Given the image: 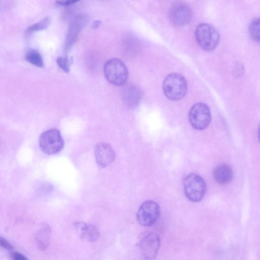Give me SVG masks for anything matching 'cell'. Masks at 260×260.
I'll list each match as a JSON object with an SVG mask.
<instances>
[{"label": "cell", "instance_id": "obj_21", "mask_svg": "<svg viewBox=\"0 0 260 260\" xmlns=\"http://www.w3.org/2000/svg\"><path fill=\"white\" fill-rule=\"evenodd\" d=\"M78 1H75V0H69V1H56L55 4L57 6H69L77 3Z\"/></svg>", "mask_w": 260, "mask_h": 260}, {"label": "cell", "instance_id": "obj_3", "mask_svg": "<svg viewBox=\"0 0 260 260\" xmlns=\"http://www.w3.org/2000/svg\"><path fill=\"white\" fill-rule=\"evenodd\" d=\"M39 142L41 150L48 155L59 153L64 146L61 133L56 129H50L42 133L40 136Z\"/></svg>", "mask_w": 260, "mask_h": 260}, {"label": "cell", "instance_id": "obj_19", "mask_svg": "<svg viewBox=\"0 0 260 260\" xmlns=\"http://www.w3.org/2000/svg\"><path fill=\"white\" fill-rule=\"evenodd\" d=\"M56 62L57 65L65 72L68 73L70 71V62L67 57L60 56L57 59Z\"/></svg>", "mask_w": 260, "mask_h": 260}, {"label": "cell", "instance_id": "obj_15", "mask_svg": "<svg viewBox=\"0 0 260 260\" xmlns=\"http://www.w3.org/2000/svg\"><path fill=\"white\" fill-rule=\"evenodd\" d=\"M25 58L27 62L36 67L41 68L44 66L42 55L36 50H28L25 54Z\"/></svg>", "mask_w": 260, "mask_h": 260}, {"label": "cell", "instance_id": "obj_11", "mask_svg": "<svg viewBox=\"0 0 260 260\" xmlns=\"http://www.w3.org/2000/svg\"><path fill=\"white\" fill-rule=\"evenodd\" d=\"M96 161L100 168H104L110 165L115 160V154L109 144L99 143L94 148Z\"/></svg>", "mask_w": 260, "mask_h": 260}, {"label": "cell", "instance_id": "obj_6", "mask_svg": "<svg viewBox=\"0 0 260 260\" xmlns=\"http://www.w3.org/2000/svg\"><path fill=\"white\" fill-rule=\"evenodd\" d=\"M189 118L193 128L200 131L205 130L209 127L211 122L210 109L205 103H196L191 108Z\"/></svg>", "mask_w": 260, "mask_h": 260}, {"label": "cell", "instance_id": "obj_18", "mask_svg": "<svg viewBox=\"0 0 260 260\" xmlns=\"http://www.w3.org/2000/svg\"><path fill=\"white\" fill-rule=\"evenodd\" d=\"M260 18L256 17L251 22L249 26V32L252 38L256 41H260Z\"/></svg>", "mask_w": 260, "mask_h": 260}, {"label": "cell", "instance_id": "obj_13", "mask_svg": "<svg viewBox=\"0 0 260 260\" xmlns=\"http://www.w3.org/2000/svg\"><path fill=\"white\" fill-rule=\"evenodd\" d=\"M213 176L215 180L218 184L220 185H226L233 180V169L229 165L221 164L215 169Z\"/></svg>", "mask_w": 260, "mask_h": 260}, {"label": "cell", "instance_id": "obj_5", "mask_svg": "<svg viewBox=\"0 0 260 260\" xmlns=\"http://www.w3.org/2000/svg\"><path fill=\"white\" fill-rule=\"evenodd\" d=\"M104 74L107 80L116 85L125 84L128 77V71L124 63L118 59L108 60L104 66Z\"/></svg>", "mask_w": 260, "mask_h": 260}, {"label": "cell", "instance_id": "obj_4", "mask_svg": "<svg viewBox=\"0 0 260 260\" xmlns=\"http://www.w3.org/2000/svg\"><path fill=\"white\" fill-rule=\"evenodd\" d=\"M184 191L186 197L194 202H200L204 198L207 191V185L203 178L191 173L184 180Z\"/></svg>", "mask_w": 260, "mask_h": 260}, {"label": "cell", "instance_id": "obj_23", "mask_svg": "<svg viewBox=\"0 0 260 260\" xmlns=\"http://www.w3.org/2000/svg\"><path fill=\"white\" fill-rule=\"evenodd\" d=\"M11 258L13 260H28L25 256L19 252L12 253Z\"/></svg>", "mask_w": 260, "mask_h": 260}, {"label": "cell", "instance_id": "obj_24", "mask_svg": "<svg viewBox=\"0 0 260 260\" xmlns=\"http://www.w3.org/2000/svg\"><path fill=\"white\" fill-rule=\"evenodd\" d=\"M101 23V21L100 20H96L93 23L92 27L97 28L100 25Z\"/></svg>", "mask_w": 260, "mask_h": 260}, {"label": "cell", "instance_id": "obj_12", "mask_svg": "<svg viewBox=\"0 0 260 260\" xmlns=\"http://www.w3.org/2000/svg\"><path fill=\"white\" fill-rule=\"evenodd\" d=\"M122 95L124 103L128 107L135 108L140 102L142 93L137 86L130 84L124 86Z\"/></svg>", "mask_w": 260, "mask_h": 260}, {"label": "cell", "instance_id": "obj_16", "mask_svg": "<svg viewBox=\"0 0 260 260\" xmlns=\"http://www.w3.org/2000/svg\"><path fill=\"white\" fill-rule=\"evenodd\" d=\"M100 234L98 229L94 225L88 224L86 227L84 240L94 243L100 238Z\"/></svg>", "mask_w": 260, "mask_h": 260}, {"label": "cell", "instance_id": "obj_2", "mask_svg": "<svg viewBox=\"0 0 260 260\" xmlns=\"http://www.w3.org/2000/svg\"><path fill=\"white\" fill-rule=\"evenodd\" d=\"M195 37L199 46L206 51L215 50L220 41V35L216 28L205 23H200L197 26Z\"/></svg>", "mask_w": 260, "mask_h": 260}, {"label": "cell", "instance_id": "obj_22", "mask_svg": "<svg viewBox=\"0 0 260 260\" xmlns=\"http://www.w3.org/2000/svg\"><path fill=\"white\" fill-rule=\"evenodd\" d=\"M0 246L7 250H12L13 246L5 239L0 237Z\"/></svg>", "mask_w": 260, "mask_h": 260}, {"label": "cell", "instance_id": "obj_20", "mask_svg": "<svg viewBox=\"0 0 260 260\" xmlns=\"http://www.w3.org/2000/svg\"><path fill=\"white\" fill-rule=\"evenodd\" d=\"M87 224L84 222H79L74 224V226L76 230V232L82 240H84L85 234L86 232V227H87Z\"/></svg>", "mask_w": 260, "mask_h": 260}, {"label": "cell", "instance_id": "obj_1", "mask_svg": "<svg viewBox=\"0 0 260 260\" xmlns=\"http://www.w3.org/2000/svg\"><path fill=\"white\" fill-rule=\"evenodd\" d=\"M163 92L170 100L178 101L183 99L188 91V83L185 77L178 73L167 75L163 84Z\"/></svg>", "mask_w": 260, "mask_h": 260}, {"label": "cell", "instance_id": "obj_10", "mask_svg": "<svg viewBox=\"0 0 260 260\" xmlns=\"http://www.w3.org/2000/svg\"><path fill=\"white\" fill-rule=\"evenodd\" d=\"M161 242L159 237L154 233H150L141 240L139 248L144 257L149 260L154 259L159 250Z\"/></svg>", "mask_w": 260, "mask_h": 260}, {"label": "cell", "instance_id": "obj_14", "mask_svg": "<svg viewBox=\"0 0 260 260\" xmlns=\"http://www.w3.org/2000/svg\"><path fill=\"white\" fill-rule=\"evenodd\" d=\"M51 230L50 226L43 223L39 229L35 236L37 247L41 251L45 250L49 245Z\"/></svg>", "mask_w": 260, "mask_h": 260}, {"label": "cell", "instance_id": "obj_7", "mask_svg": "<svg viewBox=\"0 0 260 260\" xmlns=\"http://www.w3.org/2000/svg\"><path fill=\"white\" fill-rule=\"evenodd\" d=\"M160 214V208L157 202L147 201L140 207L137 213V220L140 225L150 227L157 221Z\"/></svg>", "mask_w": 260, "mask_h": 260}, {"label": "cell", "instance_id": "obj_8", "mask_svg": "<svg viewBox=\"0 0 260 260\" xmlns=\"http://www.w3.org/2000/svg\"><path fill=\"white\" fill-rule=\"evenodd\" d=\"M169 18L171 23L176 26L188 24L192 20L193 11L186 3L181 1L173 3L169 9Z\"/></svg>", "mask_w": 260, "mask_h": 260}, {"label": "cell", "instance_id": "obj_17", "mask_svg": "<svg viewBox=\"0 0 260 260\" xmlns=\"http://www.w3.org/2000/svg\"><path fill=\"white\" fill-rule=\"evenodd\" d=\"M51 19L49 17H46L39 22L36 23L26 29L27 33H32L46 29L49 25Z\"/></svg>", "mask_w": 260, "mask_h": 260}, {"label": "cell", "instance_id": "obj_9", "mask_svg": "<svg viewBox=\"0 0 260 260\" xmlns=\"http://www.w3.org/2000/svg\"><path fill=\"white\" fill-rule=\"evenodd\" d=\"M88 19L84 15L79 14L72 20L68 31L65 51L68 52L75 43L82 28L87 24Z\"/></svg>", "mask_w": 260, "mask_h": 260}]
</instances>
